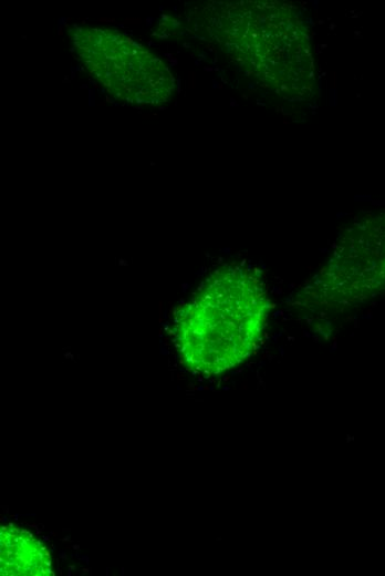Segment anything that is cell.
Returning a JSON list of instances; mask_svg holds the SVG:
<instances>
[{
    "instance_id": "6da1fadb",
    "label": "cell",
    "mask_w": 385,
    "mask_h": 576,
    "mask_svg": "<svg viewBox=\"0 0 385 576\" xmlns=\"http://www.w3.org/2000/svg\"><path fill=\"white\" fill-rule=\"evenodd\" d=\"M270 309L259 269L216 268L175 311L173 341L183 364L206 378L239 366L258 348Z\"/></svg>"
},
{
    "instance_id": "7a4b0ae2",
    "label": "cell",
    "mask_w": 385,
    "mask_h": 576,
    "mask_svg": "<svg viewBox=\"0 0 385 576\" xmlns=\"http://www.w3.org/2000/svg\"><path fill=\"white\" fill-rule=\"evenodd\" d=\"M202 16L211 39L264 86L288 99L311 94L314 70L309 37L289 6L216 3Z\"/></svg>"
},
{
    "instance_id": "3957f363",
    "label": "cell",
    "mask_w": 385,
    "mask_h": 576,
    "mask_svg": "<svg viewBox=\"0 0 385 576\" xmlns=\"http://www.w3.org/2000/svg\"><path fill=\"white\" fill-rule=\"evenodd\" d=\"M77 59L116 100L133 105H160L174 92L166 64L131 37L106 28L74 27L70 31Z\"/></svg>"
},
{
    "instance_id": "277c9868",
    "label": "cell",
    "mask_w": 385,
    "mask_h": 576,
    "mask_svg": "<svg viewBox=\"0 0 385 576\" xmlns=\"http://www.w3.org/2000/svg\"><path fill=\"white\" fill-rule=\"evenodd\" d=\"M312 289L325 304L355 301L385 289V214L362 219L344 233Z\"/></svg>"
},
{
    "instance_id": "5b68a950",
    "label": "cell",
    "mask_w": 385,
    "mask_h": 576,
    "mask_svg": "<svg viewBox=\"0 0 385 576\" xmlns=\"http://www.w3.org/2000/svg\"><path fill=\"white\" fill-rule=\"evenodd\" d=\"M0 547L2 575H53L48 549L30 532L10 525L1 527Z\"/></svg>"
}]
</instances>
